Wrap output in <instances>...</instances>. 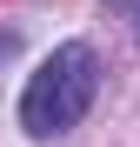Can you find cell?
Returning a JSON list of instances; mask_svg holds the SVG:
<instances>
[{
	"label": "cell",
	"mask_w": 140,
	"mask_h": 147,
	"mask_svg": "<svg viewBox=\"0 0 140 147\" xmlns=\"http://www.w3.org/2000/svg\"><path fill=\"white\" fill-rule=\"evenodd\" d=\"M93 94H100V54L87 40H60L20 87V127L33 140H67L87 120Z\"/></svg>",
	"instance_id": "6da1fadb"
}]
</instances>
